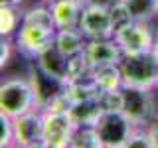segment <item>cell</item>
Masks as SVG:
<instances>
[{"label":"cell","instance_id":"1","mask_svg":"<svg viewBox=\"0 0 158 148\" xmlns=\"http://www.w3.org/2000/svg\"><path fill=\"white\" fill-rule=\"evenodd\" d=\"M56 22H53L52 10L46 2L38 6H30L24 10L22 26L14 36L16 49L32 57H38L46 47H49L56 39Z\"/></svg>","mask_w":158,"mask_h":148},{"label":"cell","instance_id":"2","mask_svg":"<svg viewBox=\"0 0 158 148\" xmlns=\"http://www.w3.org/2000/svg\"><path fill=\"white\" fill-rule=\"evenodd\" d=\"M40 109L36 89L30 77L10 75L0 85V113L10 118H18L26 113Z\"/></svg>","mask_w":158,"mask_h":148},{"label":"cell","instance_id":"3","mask_svg":"<svg viewBox=\"0 0 158 148\" xmlns=\"http://www.w3.org/2000/svg\"><path fill=\"white\" fill-rule=\"evenodd\" d=\"M91 126L95 130L99 148H125L136 125L123 113V109L105 107Z\"/></svg>","mask_w":158,"mask_h":148},{"label":"cell","instance_id":"4","mask_svg":"<svg viewBox=\"0 0 158 148\" xmlns=\"http://www.w3.org/2000/svg\"><path fill=\"white\" fill-rule=\"evenodd\" d=\"M156 89H142L123 85L117 93V107L135 122L136 126H148L158 117Z\"/></svg>","mask_w":158,"mask_h":148},{"label":"cell","instance_id":"5","mask_svg":"<svg viewBox=\"0 0 158 148\" xmlns=\"http://www.w3.org/2000/svg\"><path fill=\"white\" fill-rule=\"evenodd\" d=\"M121 77L125 85L142 87V89H156L158 79V59L152 51L142 53H125L118 63Z\"/></svg>","mask_w":158,"mask_h":148},{"label":"cell","instance_id":"6","mask_svg":"<svg viewBox=\"0 0 158 148\" xmlns=\"http://www.w3.org/2000/svg\"><path fill=\"white\" fill-rule=\"evenodd\" d=\"M156 30L152 22H136V20H123L115 30V42L123 53H142L152 51L156 39Z\"/></svg>","mask_w":158,"mask_h":148},{"label":"cell","instance_id":"7","mask_svg":"<svg viewBox=\"0 0 158 148\" xmlns=\"http://www.w3.org/2000/svg\"><path fill=\"white\" fill-rule=\"evenodd\" d=\"M117 10H109V8H101V6H87L83 10L81 22H79V30L83 32V36L87 39H105V38H113L115 36L117 26L123 20L128 18H118Z\"/></svg>","mask_w":158,"mask_h":148},{"label":"cell","instance_id":"8","mask_svg":"<svg viewBox=\"0 0 158 148\" xmlns=\"http://www.w3.org/2000/svg\"><path fill=\"white\" fill-rule=\"evenodd\" d=\"M77 125L63 109H44V146L63 148L71 146Z\"/></svg>","mask_w":158,"mask_h":148},{"label":"cell","instance_id":"9","mask_svg":"<svg viewBox=\"0 0 158 148\" xmlns=\"http://www.w3.org/2000/svg\"><path fill=\"white\" fill-rule=\"evenodd\" d=\"M14 146H44V109L14 118Z\"/></svg>","mask_w":158,"mask_h":148},{"label":"cell","instance_id":"10","mask_svg":"<svg viewBox=\"0 0 158 148\" xmlns=\"http://www.w3.org/2000/svg\"><path fill=\"white\" fill-rule=\"evenodd\" d=\"M123 49L118 47L115 38H105V39H87V46L83 49V57L89 63V67L101 69V67H111L118 65L123 59Z\"/></svg>","mask_w":158,"mask_h":148},{"label":"cell","instance_id":"11","mask_svg":"<svg viewBox=\"0 0 158 148\" xmlns=\"http://www.w3.org/2000/svg\"><path fill=\"white\" fill-rule=\"evenodd\" d=\"M36 59H38V67L42 69L46 75L69 85V59L71 57H67L65 53L59 51L56 43H52L49 47H46Z\"/></svg>","mask_w":158,"mask_h":148},{"label":"cell","instance_id":"12","mask_svg":"<svg viewBox=\"0 0 158 148\" xmlns=\"http://www.w3.org/2000/svg\"><path fill=\"white\" fill-rule=\"evenodd\" d=\"M52 10L53 22L57 30H69V28H79L85 2L83 0H53L48 4Z\"/></svg>","mask_w":158,"mask_h":148},{"label":"cell","instance_id":"13","mask_svg":"<svg viewBox=\"0 0 158 148\" xmlns=\"http://www.w3.org/2000/svg\"><path fill=\"white\" fill-rule=\"evenodd\" d=\"M53 43L61 53H65L67 57L81 56L83 49L87 46V38L83 36V32L79 28H69V30H57Z\"/></svg>","mask_w":158,"mask_h":148},{"label":"cell","instance_id":"14","mask_svg":"<svg viewBox=\"0 0 158 148\" xmlns=\"http://www.w3.org/2000/svg\"><path fill=\"white\" fill-rule=\"evenodd\" d=\"M123 12L128 20L154 22L158 18V0H123Z\"/></svg>","mask_w":158,"mask_h":148},{"label":"cell","instance_id":"15","mask_svg":"<svg viewBox=\"0 0 158 148\" xmlns=\"http://www.w3.org/2000/svg\"><path fill=\"white\" fill-rule=\"evenodd\" d=\"M24 10L16 6H0V36L14 38L22 26Z\"/></svg>","mask_w":158,"mask_h":148},{"label":"cell","instance_id":"16","mask_svg":"<svg viewBox=\"0 0 158 148\" xmlns=\"http://www.w3.org/2000/svg\"><path fill=\"white\" fill-rule=\"evenodd\" d=\"M0 146H14V118L0 113Z\"/></svg>","mask_w":158,"mask_h":148},{"label":"cell","instance_id":"17","mask_svg":"<svg viewBox=\"0 0 158 148\" xmlns=\"http://www.w3.org/2000/svg\"><path fill=\"white\" fill-rule=\"evenodd\" d=\"M125 148H152L146 126H135V130H132V134L128 138Z\"/></svg>","mask_w":158,"mask_h":148},{"label":"cell","instance_id":"18","mask_svg":"<svg viewBox=\"0 0 158 148\" xmlns=\"http://www.w3.org/2000/svg\"><path fill=\"white\" fill-rule=\"evenodd\" d=\"M12 39L14 38H2V49H0V63H2V67L4 65H8L10 63V59H12V51H14V47H16V43H12Z\"/></svg>","mask_w":158,"mask_h":148},{"label":"cell","instance_id":"19","mask_svg":"<svg viewBox=\"0 0 158 148\" xmlns=\"http://www.w3.org/2000/svg\"><path fill=\"white\" fill-rule=\"evenodd\" d=\"M87 6H101L109 10H117L123 6V0H83Z\"/></svg>","mask_w":158,"mask_h":148},{"label":"cell","instance_id":"20","mask_svg":"<svg viewBox=\"0 0 158 148\" xmlns=\"http://www.w3.org/2000/svg\"><path fill=\"white\" fill-rule=\"evenodd\" d=\"M148 130V136H150V142H152V148H158V117L154 121L150 122V125L146 126Z\"/></svg>","mask_w":158,"mask_h":148},{"label":"cell","instance_id":"21","mask_svg":"<svg viewBox=\"0 0 158 148\" xmlns=\"http://www.w3.org/2000/svg\"><path fill=\"white\" fill-rule=\"evenodd\" d=\"M26 0H0V6H16V8H22Z\"/></svg>","mask_w":158,"mask_h":148},{"label":"cell","instance_id":"22","mask_svg":"<svg viewBox=\"0 0 158 148\" xmlns=\"http://www.w3.org/2000/svg\"><path fill=\"white\" fill-rule=\"evenodd\" d=\"M152 53H154L156 59H158V34H156V39H154V47H152Z\"/></svg>","mask_w":158,"mask_h":148},{"label":"cell","instance_id":"23","mask_svg":"<svg viewBox=\"0 0 158 148\" xmlns=\"http://www.w3.org/2000/svg\"><path fill=\"white\" fill-rule=\"evenodd\" d=\"M42 2H46V4H49V2H53V0H42Z\"/></svg>","mask_w":158,"mask_h":148},{"label":"cell","instance_id":"24","mask_svg":"<svg viewBox=\"0 0 158 148\" xmlns=\"http://www.w3.org/2000/svg\"><path fill=\"white\" fill-rule=\"evenodd\" d=\"M156 91H158V79H156Z\"/></svg>","mask_w":158,"mask_h":148}]
</instances>
